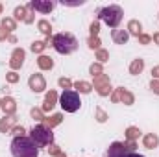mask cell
<instances>
[{
    "label": "cell",
    "mask_w": 159,
    "mask_h": 157,
    "mask_svg": "<svg viewBox=\"0 0 159 157\" xmlns=\"http://www.w3.org/2000/svg\"><path fill=\"white\" fill-rule=\"evenodd\" d=\"M11 155L13 157H37L39 148L30 137H15L11 141Z\"/></svg>",
    "instance_id": "obj_1"
},
{
    "label": "cell",
    "mask_w": 159,
    "mask_h": 157,
    "mask_svg": "<svg viewBox=\"0 0 159 157\" xmlns=\"http://www.w3.org/2000/svg\"><path fill=\"white\" fill-rule=\"evenodd\" d=\"M52 46L56 48L57 54H63V56H69L72 52L78 50V39L69 34V32H63V34H56L52 37Z\"/></svg>",
    "instance_id": "obj_2"
},
{
    "label": "cell",
    "mask_w": 159,
    "mask_h": 157,
    "mask_svg": "<svg viewBox=\"0 0 159 157\" xmlns=\"http://www.w3.org/2000/svg\"><path fill=\"white\" fill-rule=\"evenodd\" d=\"M122 15H124V11L117 4H109V6H104V7L98 9V19L104 20L109 28H117L119 26L120 20H122Z\"/></svg>",
    "instance_id": "obj_3"
},
{
    "label": "cell",
    "mask_w": 159,
    "mask_h": 157,
    "mask_svg": "<svg viewBox=\"0 0 159 157\" xmlns=\"http://www.w3.org/2000/svg\"><path fill=\"white\" fill-rule=\"evenodd\" d=\"M30 139L35 142V146H37V148L54 144V133H52V129H50V128H46L44 124L34 126V128L30 129Z\"/></svg>",
    "instance_id": "obj_4"
},
{
    "label": "cell",
    "mask_w": 159,
    "mask_h": 157,
    "mask_svg": "<svg viewBox=\"0 0 159 157\" xmlns=\"http://www.w3.org/2000/svg\"><path fill=\"white\" fill-rule=\"evenodd\" d=\"M59 105L63 111L67 113H76L81 105V100H80V94L76 91H63V94L59 96Z\"/></svg>",
    "instance_id": "obj_5"
},
{
    "label": "cell",
    "mask_w": 159,
    "mask_h": 157,
    "mask_svg": "<svg viewBox=\"0 0 159 157\" xmlns=\"http://www.w3.org/2000/svg\"><path fill=\"white\" fill-rule=\"evenodd\" d=\"M93 89H94L100 96H111L113 87H111V79H109V76H107V74H98V76H94Z\"/></svg>",
    "instance_id": "obj_6"
},
{
    "label": "cell",
    "mask_w": 159,
    "mask_h": 157,
    "mask_svg": "<svg viewBox=\"0 0 159 157\" xmlns=\"http://www.w3.org/2000/svg\"><path fill=\"white\" fill-rule=\"evenodd\" d=\"M111 102L115 104H124V105H133L135 104V96L131 91H128L126 87H117L113 92H111Z\"/></svg>",
    "instance_id": "obj_7"
},
{
    "label": "cell",
    "mask_w": 159,
    "mask_h": 157,
    "mask_svg": "<svg viewBox=\"0 0 159 157\" xmlns=\"http://www.w3.org/2000/svg\"><path fill=\"white\" fill-rule=\"evenodd\" d=\"M28 87H30L34 92H43V91L46 89V79H44L43 74L35 72V74H32V76L28 78Z\"/></svg>",
    "instance_id": "obj_8"
},
{
    "label": "cell",
    "mask_w": 159,
    "mask_h": 157,
    "mask_svg": "<svg viewBox=\"0 0 159 157\" xmlns=\"http://www.w3.org/2000/svg\"><path fill=\"white\" fill-rule=\"evenodd\" d=\"M24 59H26V52L22 48H15L11 52V59H9V67L11 70H19L22 65H24Z\"/></svg>",
    "instance_id": "obj_9"
},
{
    "label": "cell",
    "mask_w": 159,
    "mask_h": 157,
    "mask_svg": "<svg viewBox=\"0 0 159 157\" xmlns=\"http://www.w3.org/2000/svg\"><path fill=\"white\" fill-rule=\"evenodd\" d=\"M30 6H32L34 11H39V13H50V11L56 7V2H54V0H32Z\"/></svg>",
    "instance_id": "obj_10"
},
{
    "label": "cell",
    "mask_w": 159,
    "mask_h": 157,
    "mask_svg": "<svg viewBox=\"0 0 159 157\" xmlns=\"http://www.w3.org/2000/svg\"><path fill=\"white\" fill-rule=\"evenodd\" d=\"M57 100H59V96H57V91H48L46 92V96H44V102H43V113H50L54 107H56V104H57Z\"/></svg>",
    "instance_id": "obj_11"
},
{
    "label": "cell",
    "mask_w": 159,
    "mask_h": 157,
    "mask_svg": "<svg viewBox=\"0 0 159 157\" xmlns=\"http://www.w3.org/2000/svg\"><path fill=\"white\" fill-rule=\"evenodd\" d=\"M129 154L128 150H126V146H124V142H113L111 146H109V150H107V154L106 157H126Z\"/></svg>",
    "instance_id": "obj_12"
},
{
    "label": "cell",
    "mask_w": 159,
    "mask_h": 157,
    "mask_svg": "<svg viewBox=\"0 0 159 157\" xmlns=\"http://www.w3.org/2000/svg\"><path fill=\"white\" fill-rule=\"evenodd\" d=\"M2 111H4V115H7V117H15V111H17V102H15V98H11V96L2 98Z\"/></svg>",
    "instance_id": "obj_13"
},
{
    "label": "cell",
    "mask_w": 159,
    "mask_h": 157,
    "mask_svg": "<svg viewBox=\"0 0 159 157\" xmlns=\"http://www.w3.org/2000/svg\"><path fill=\"white\" fill-rule=\"evenodd\" d=\"M17 126V118L4 115V118H0V133H9L13 128Z\"/></svg>",
    "instance_id": "obj_14"
},
{
    "label": "cell",
    "mask_w": 159,
    "mask_h": 157,
    "mask_svg": "<svg viewBox=\"0 0 159 157\" xmlns=\"http://www.w3.org/2000/svg\"><path fill=\"white\" fill-rule=\"evenodd\" d=\"M143 144H144V148H148V150H156L159 146V137L156 133H146V135L143 137Z\"/></svg>",
    "instance_id": "obj_15"
},
{
    "label": "cell",
    "mask_w": 159,
    "mask_h": 157,
    "mask_svg": "<svg viewBox=\"0 0 159 157\" xmlns=\"http://www.w3.org/2000/svg\"><path fill=\"white\" fill-rule=\"evenodd\" d=\"M126 32H128L129 35H135V37H139V35L143 34V24H141L137 19H131V20L128 22V26H126Z\"/></svg>",
    "instance_id": "obj_16"
},
{
    "label": "cell",
    "mask_w": 159,
    "mask_h": 157,
    "mask_svg": "<svg viewBox=\"0 0 159 157\" xmlns=\"http://www.w3.org/2000/svg\"><path fill=\"white\" fill-rule=\"evenodd\" d=\"M61 122H63V115H61V113H54V115H50V117H44V122H43V124H44L46 128L54 129V128L59 126Z\"/></svg>",
    "instance_id": "obj_17"
},
{
    "label": "cell",
    "mask_w": 159,
    "mask_h": 157,
    "mask_svg": "<svg viewBox=\"0 0 159 157\" xmlns=\"http://www.w3.org/2000/svg\"><path fill=\"white\" fill-rule=\"evenodd\" d=\"M143 70H144V59H143V57L133 59L131 65H129V74H131V76H139Z\"/></svg>",
    "instance_id": "obj_18"
},
{
    "label": "cell",
    "mask_w": 159,
    "mask_h": 157,
    "mask_svg": "<svg viewBox=\"0 0 159 157\" xmlns=\"http://www.w3.org/2000/svg\"><path fill=\"white\" fill-rule=\"evenodd\" d=\"M37 65H39L41 70H52L54 69V59L50 57V56H39L37 57Z\"/></svg>",
    "instance_id": "obj_19"
},
{
    "label": "cell",
    "mask_w": 159,
    "mask_h": 157,
    "mask_svg": "<svg viewBox=\"0 0 159 157\" xmlns=\"http://www.w3.org/2000/svg\"><path fill=\"white\" fill-rule=\"evenodd\" d=\"M74 91L78 92V94H89L91 91H93V83H89V81H74Z\"/></svg>",
    "instance_id": "obj_20"
},
{
    "label": "cell",
    "mask_w": 159,
    "mask_h": 157,
    "mask_svg": "<svg viewBox=\"0 0 159 157\" xmlns=\"http://www.w3.org/2000/svg\"><path fill=\"white\" fill-rule=\"evenodd\" d=\"M111 37H113V41H115L117 44H126V43L129 41V34H128L126 30H113Z\"/></svg>",
    "instance_id": "obj_21"
},
{
    "label": "cell",
    "mask_w": 159,
    "mask_h": 157,
    "mask_svg": "<svg viewBox=\"0 0 159 157\" xmlns=\"http://www.w3.org/2000/svg\"><path fill=\"white\" fill-rule=\"evenodd\" d=\"M26 15H28V7L26 6H17L15 7V11H13V19H15V22L17 20H26Z\"/></svg>",
    "instance_id": "obj_22"
},
{
    "label": "cell",
    "mask_w": 159,
    "mask_h": 157,
    "mask_svg": "<svg viewBox=\"0 0 159 157\" xmlns=\"http://www.w3.org/2000/svg\"><path fill=\"white\" fill-rule=\"evenodd\" d=\"M37 28H39L41 34H44V35H46V39H50V35H52V24H50L48 20L41 19L39 22H37Z\"/></svg>",
    "instance_id": "obj_23"
},
{
    "label": "cell",
    "mask_w": 159,
    "mask_h": 157,
    "mask_svg": "<svg viewBox=\"0 0 159 157\" xmlns=\"http://www.w3.org/2000/svg\"><path fill=\"white\" fill-rule=\"evenodd\" d=\"M0 26H2L6 32H9V34L17 30V22H15L13 17H6V19H2V24H0Z\"/></svg>",
    "instance_id": "obj_24"
},
{
    "label": "cell",
    "mask_w": 159,
    "mask_h": 157,
    "mask_svg": "<svg viewBox=\"0 0 159 157\" xmlns=\"http://www.w3.org/2000/svg\"><path fill=\"white\" fill-rule=\"evenodd\" d=\"M124 135H126V141H137V139L141 137V129H139L137 126H129Z\"/></svg>",
    "instance_id": "obj_25"
},
{
    "label": "cell",
    "mask_w": 159,
    "mask_h": 157,
    "mask_svg": "<svg viewBox=\"0 0 159 157\" xmlns=\"http://www.w3.org/2000/svg\"><path fill=\"white\" fill-rule=\"evenodd\" d=\"M46 46H48V44H46L44 41H34V43H32V46H30V50H32L34 54H39V56H43V52L46 50Z\"/></svg>",
    "instance_id": "obj_26"
},
{
    "label": "cell",
    "mask_w": 159,
    "mask_h": 157,
    "mask_svg": "<svg viewBox=\"0 0 159 157\" xmlns=\"http://www.w3.org/2000/svg\"><path fill=\"white\" fill-rule=\"evenodd\" d=\"M89 74L94 78V76H98V74H104V65H100L98 61L96 63H93L91 67H89Z\"/></svg>",
    "instance_id": "obj_27"
},
{
    "label": "cell",
    "mask_w": 159,
    "mask_h": 157,
    "mask_svg": "<svg viewBox=\"0 0 159 157\" xmlns=\"http://www.w3.org/2000/svg\"><path fill=\"white\" fill-rule=\"evenodd\" d=\"M96 59H98V63H100V65H104L106 61H109V52H107V50H104V48L96 50Z\"/></svg>",
    "instance_id": "obj_28"
},
{
    "label": "cell",
    "mask_w": 159,
    "mask_h": 157,
    "mask_svg": "<svg viewBox=\"0 0 159 157\" xmlns=\"http://www.w3.org/2000/svg\"><path fill=\"white\" fill-rule=\"evenodd\" d=\"M100 44H102V41L98 39V37H91V35H89V39H87V46H89L91 50H100Z\"/></svg>",
    "instance_id": "obj_29"
},
{
    "label": "cell",
    "mask_w": 159,
    "mask_h": 157,
    "mask_svg": "<svg viewBox=\"0 0 159 157\" xmlns=\"http://www.w3.org/2000/svg\"><path fill=\"white\" fill-rule=\"evenodd\" d=\"M96 122H100V124H104V122H107V118H109V115L102 109V107H96Z\"/></svg>",
    "instance_id": "obj_30"
},
{
    "label": "cell",
    "mask_w": 159,
    "mask_h": 157,
    "mask_svg": "<svg viewBox=\"0 0 159 157\" xmlns=\"http://www.w3.org/2000/svg\"><path fill=\"white\" fill-rule=\"evenodd\" d=\"M30 115H32L34 120H37V122H44V113H43V109H39V107H34L30 111Z\"/></svg>",
    "instance_id": "obj_31"
},
{
    "label": "cell",
    "mask_w": 159,
    "mask_h": 157,
    "mask_svg": "<svg viewBox=\"0 0 159 157\" xmlns=\"http://www.w3.org/2000/svg\"><path fill=\"white\" fill-rule=\"evenodd\" d=\"M57 85H59L63 91H70L74 83H72V81H70L69 78H59V79H57Z\"/></svg>",
    "instance_id": "obj_32"
},
{
    "label": "cell",
    "mask_w": 159,
    "mask_h": 157,
    "mask_svg": "<svg viewBox=\"0 0 159 157\" xmlns=\"http://www.w3.org/2000/svg\"><path fill=\"white\" fill-rule=\"evenodd\" d=\"M89 32H91V37H98L100 22H98V20H93V22H91V26H89Z\"/></svg>",
    "instance_id": "obj_33"
},
{
    "label": "cell",
    "mask_w": 159,
    "mask_h": 157,
    "mask_svg": "<svg viewBox=\"0 0 159 157\" xmlns=\"http://www.w3.org/2000/svg\"><path fill=\"white\" fill-rule=\"evenodd\" d=\"M9 133H11L13 137H24V135H26V129H24L22 126H15V128H13Z\"/></svg>",
    "instance_id": "obj_34"
},
{
    "label": "cell",
    "mask_w": 159,
    "mask_h": 157,
    "mask_svg": "<svg viewBox=\"0 0 159 157\" xmlns=\"http://www.w3.org/2000/svg\"><path fill=\"white\" fill-rule=\"evenodd\" d=\"M26 7H28V15H26V20H24V22H26V24H32V22L35 20V17H34L35 13H34V9H32L30 4H26Z\"/></svg>",
    "instance_id": "obj_35"
},
{
    "label": "cell",
    "mask_w": 159,
    "mask_h": 157,
    "mask_svg": "<svg viewBox=\"0 0 159 157\" xmlns=\"http://www.w3.org/2000/svg\"><path fill=\"white\" fill-rule=\"evenodd\" d=\"M6 81H7V83H17V81H19V74H17L15 70L7 72V74H6Z\"/></svg>",
    "instance_id": "obj_36"
},
{
    "label": "cell",
    "mask_w": 159,
    "mask_h": 157,
    "mask_svg": "<svg viewBox=\"0 0 159 157\" xmlns=\"http://www.w3.org/2000/svg\"><path fill=\"white\" fill-rule=\"evenodd\" d=\"M124 146H126V150H128L129 154H133V152L137 150V141H126Z\"/></svg>",
    "instance_id": "obj_37"
},
{
    "label": "cell",
    "mask_w": 159,
    "mask_h": 157,
    "mask_svg": "<svg viewBox=\"0 0 159 157\" xmlns=\"http://www.w3.org/2000/svg\"><path fill=\"white\" fill-rule=\"evenodd\" d=\"M48 154L54 155V157H57L59 154H61V148H59L57 144H50V146H48Z\"/></svg>",
    "instance_id": "obj_38"
},
{
    "label": "cell",
    "mask_w": 159,
    "mask_h": 157,
    "mask_svg": "<svg viewBox=\"0 0 159 157\" xmlns=\"http://www.w3.org/2000/svg\"><path fill=\"white\" fill-rule=\"evenodd\" d=\"M137 39H139L141 44H150V43H152V35H148V34H141Z\"/></svg>",
    "instance_id": "obj_39"
},
{
    "label": "cell",
    "mask_w": 159,
    "mask_h": 157,
    "mask_svg": "<svg viewBox=\"0 0 159 157\" xmlns=\"http://www.w3.org/2000/svg\"><path fill=\"white\" fill-rule=\"evenodd\" d=\"M150 89L154 94H159V79H152L150 81Z\"/></svg>",
    "instance_id": "obj_40"
},
{
    "label": "cell",
    "mask_w": 159,
    "mask_h": 157,
    "mask_svg": "<svg viewBox=\"0 0 159 157\" xmlns=\"http://www.w3.org/2000/svg\"><path fill=\"white\" fill-rule=\"evenodd\" d=\"M9 35H11V34H9V32H6V30L0 26V41H7V39H9Z\"/></svg>",
    "instance_id": "obj_41"
},
{
    "label": "cell",
    "mask_w": 159,
    "mask_h": 157,
    "mask_svg": "<svg viewBox=\"0 0 159 157\" xmlns=\"http://www.w3.org/2000/svg\"><path fill=\"white\" fill-rule=\"evenodd\" d=\"M152 79H159V65L152 69Z\"/></svg>",
    "instance_id": "obj_42"
},
{
    "label": "cell",
    "mask_w": 159,
    "mask_h": 157,
    "mask_svg": "<svg viewBox=\"0 0 159 157\" xmlns=\"http://www.w3.org/2000/svg\"><path fill=\"white\" fill-rule=\"evenodd\" d=\"M83 4V0H80V2H65L63 0V6H81Z\"/></svg>",
    "instance_id": "obj_43"
},
{
    "label": "cell",
    "mask_w": 159,
    "mask_h": 157,
    "mask_svg": "<svg viewBox=\"0 0 159 157\" xmlns=\"http://www.w3.org/2000/svg\"><path fill=\"white\" fill-rule=\"evenodd\" d=\"M152 39H154V43H156V44L159 46V32H156V34L152 35Z\"/></svg>",
    "instance_id": "obj_44"
},
{
    "label": "cell",
    "mask_w": 159,
    "mask_h": 157,
    "mask_svg": "<svg viewBox=\"0 0 159 157\" xmlns=\"http://www.w3.org/2000/svg\"><path fill=\"white\" fill-rule=\"evenodd\" d=\"M126 157H144V155H141V154H137V152H133V154H128Z\"/></svg>",
    "instance_id": "obj_45"
},
{
    "label": "cell",
    "mask_w": 159,
    "mask_h": 157,
    "mask_svg": "<svg viewBox=\"0 0 159 157\" xmlns=\"http://www.w3.org/2000/svg\"><path fill=\"white\" fill-rule=\"evenodd\" d=\"M7 41H9V43H13V44H15V43H17V37H15V35H9V39H7Z\"/></svg>",
    "instance_id": "obj_46"
},
{
    "label": "cell",
    "mask_w": 159,
    "mask_h": 157,
    "mask_svg": "<svg viewBox=\"0 0 159 157\" xmlns=\"http://www.w3.org/2000/svg\"><path fill=\"white\" fill-rule=\"evenodd\" d=\"M57 157H67V155H65V154H63V152H61V154H59V155H57Z\"/></svg>",
    "instance_id": "obj_47"
},
{
    "label": "cell",
    "mask_w": 159,
    "mask_h": 157,
    "mask_svg": "<svg viewBox=\"0 0 159 157\" xmlns=\"http://www.w3.org/2000/svg\"><path fill=\"white\" fill-rule=\"evenodd\" d=\"M2 9H4V6H2V4H0V13H2Z\"/></svg>",
    "instance_id": "obj_48"
},
{
    "label": "cell",
    "mask_w": 159,
    "mask_h": 157,
    "mask_svg": "<svg viewBox=\"0 0 159 157\" xmlns=\"http://www.w3.org/2000/svg\"><path fill=\"white\" fill-rule=\"evenodd\" d=\"M0 109H2V100H0Z\"/></svg>",
    "instance_id": "obj_49"
}]
</instances>
